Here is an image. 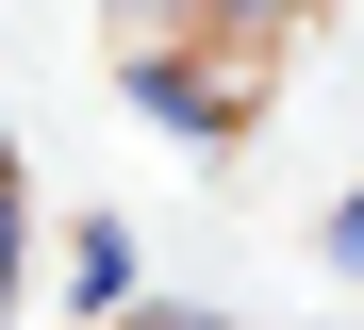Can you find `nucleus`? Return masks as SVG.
<instances>
[{
	"mask_svg": "<svg viewBox=\"0 0 364 330\" xmlns=\"http://www.w3.org/2000/svg\"><path fill=\"white\" fill-rule=\"evenodd\" d=\"M116 99H133L149 132H182V149H215V132H249V99H265V50H232V33H133V66H116Z\"/></svg>",
	"mask_w": 364,
	"mask_h": 330,
	"instance_id": "1",
	"label": "nucleus"
},
{
	"mask_svg": "<svg viewBox=\"0 0 364 330\" xmlns=\"http://www.w3.org/2000/svg\"><path fill=\"white\" fill-rule=\"evenodd\" d=\"M67 297H83V330H116V314H133V231H116V215L67 248Z\"/></svg>",
	"mask_w": 364,
	"mask_h": 330,
	"instance_id": "2",
	"label": "nucleus"
},
{
	"mask_svg": "<svg viewBox=\"0 0 364 330\" xmlns=\"http://www.w3.org/2000/svg\"><path fill=\"white\" fill-rule=\"evenodd\" d=\"M182 17H199V33H232V50H282L315 0H182Z\"/></svg>",
	"mask_w": 364,
	"mask_h": 330,
	"instance_id": "3",
	"label": "nucleus"
},
{
	"mask_svg": "<svg viewBox=\"0 0 364 330\" xmlns=\"http://www.w3.org/2000/svg\"><path fill=\"white\" fill-rule=\"evenodd\" d=\"M17 281H33V215H17V182H0V314H17Z\"/></svg>",
	"mask_w": 364,
	"mask_h": 330,
	"instance_id": "4",
	"label": "nucleus"
},
{
	"mask_svg": "<svg viewBox=\"0 0 364 330\" xmlns=\"http://www.w3.org/2000/svg\"><path fill=\"white\" fill-rule=\"evenodd\" d=\"M315 248H331V281H364V182L331 198V231H315Z\"/></svg>",
	"mask_w": 364,
	"mask_h": 330,
	"instance_id": "5",
	"label": "nucleus"
},
{
	"mask_svg": "<svg viewBox=\"0 0 364 330\" xmlns=\"http://www.w3.org/2000/svg\"><path fill=\"white\" fill-rule=\"evenodd\" d=\"M133 330H199V314H133Z\"/></svg>",
	"mask_w": 364,
	"mask_h": 330,
	"instance_id": "6",
	"label": "nucleus"
},
{
	"mask_svg": "<svg viewBox=\"0 0 364 330\" xmlns=\"http://www.w3.org/2000/svg\"><path fill=\"white\" fill-rule=\"evenodd\" d=\"M0 182H17V132H0Z\"/></svg>",
	"mask_w": 364,
	"mask_h": 330,
	"instance_id": "7",
	"label": "nucleus"
},
{
	"mask_svg": "<svg viewBox=\"0 0 364 330\" xmlns=\"http://www.w3.org/2000/svg\"><path fill=\"white\" fill-rule=\"evenodd\" d=\"M199 330H215V314H199Z\"/></svg>",
	"mask_w": 364,
	"mask_h": 330,
	"instance_id": "8",
	"label": "nucleus"
}]
</instances>
